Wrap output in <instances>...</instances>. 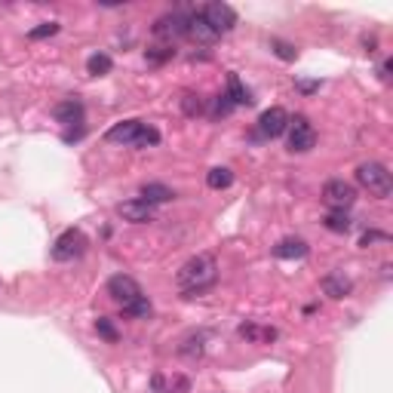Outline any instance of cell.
Masks as SVG:
<instances>
[{"instance_id":"cell-24","label":"cell","mask_w":393,"mask_h":393,"mask_svg":"<svg viewBox=\"0 0 393 393\" xmlns=\"http://www.w3.org/2000/svg\"><path fill=\"white\" fill-rule=\"evenodd\" d=\"M157 142H160V132L154 129V126L145 123V129L138 132V138H136V145H132V147H151V145H157Z\"/></svg>"},{"instance_id":"cell-25","label":"cell","mask_w":393,"mask_h":393,"mask_svg":"<svg viewBox=\"0 0 393 393\" xmlns=\"http://www.w3.org/2000/svg\"><path fill=\"white\" fill-rule=\"evenodd\" d=\"M271 47L283 62H295V56H298V49H295L292 43H286V40H271Z\"/></svg>"},{"instance_id":"cell-8","label":"cell","mask_w":393,"mask_h":393,"mask_svg":"<svg viewBox=\"0 0 393 393\" xmlns=\"http://www.w3.org/2000/svg\"><path fill=\"white\" fill-rule=\"evenodd\" d=\"M108 295L117 304H123V307H126V304L136 301L138 295H145V292H142V286H138L132 277H126V273H114V277L108 280Z\"/></svg>"},{"instance_id":"cell-21","label":"cell","mask_w":393,"mask_h":393,"mask_svg":"<svg viewBox=\"0 0 393 393\" xmlns=\"http://www.w3.org/2000/svg\"><path fill=\"white\" fill-rule=\"evenodd\" d=\"M111 68H114V62H111V56H105V53H93L86 58V71H90L93 77H105Z\"/></svg>"},{"instance_id":"cell-7","label":"cell","mask_w":393,"mask_h":393,"mask_svg":"<svg viewBox=\"0 0 393 393\" xmlns=\"http://www.w3.org/2000/svg\"><path fill=\"white\" fill-rule=\"evenodd\" d=\"M289 129V111L286 108H268L258 117V136L264 138H280Z\"/></svg>"},{"instance_id":"cell-20","label":"cell","mask_w":393,"mask_h":393,"mask_svg":"<svg viewBox=\"0 0 393 393\" xmlns=\"http://www.w3.org/2000/svg\"><path fill=\"white\" fill-rule=\"evenodd\" d=\"M323 225L329 227L332 234H347L353 227V221H351V215H347V212H329L323 218Z\"/></svg>"},{"instance_id":"cell-18","label":"cell","mask_w":393,"mask_h":393,"mask_svg":"<svg viewBox=\"0 0 393 393\" xmlns=\"http://www.w3.org/2000/svg\"><path fill=\"white\" fill-rule=\"evenodd\" d=\"M206 184H209L212 191H225V188H231L234 184V173L227 166H215L206 173Z\"/></svg>"},{"instance_id":"cell-10","label":"cell","mask_w":393,"mask_h":393,"mask_svg":"<svg viewBox=\"0 0 393 393\" xmlns=\"http://www.w3.org/2000/svg\"><path fill=\"white\" fill-rule=\"evenodd\" d=\"M154 34L157 37H166V40H173V37H188V13H169V16L157 19V25H154Z\"/></svg>"},{"instance_id":"cell-9","label":"cell","mask_w":393,"mask_h":393,"mask_svg":"<svg viewBox=\"0 0 393 393\" xmlns=\"http://www.w3.org/2000/svg\"><path fill=\"white\" fill-rule=\"evenodd\" d=\"M117 215L123 221H129V225H147V221H154L157 209L151 203H145V200H126V203H117Z\"/></svg>"},{"instance_id":"cell-32","label":"cell","mask_w":393,"mask_h":393,"mask_svg":"<svg viewBox=\"0 0 393 393\" xmlns=\"http://www.w3.org/2000/svg\"><path fill=\"white\" fill-rule=\"evenodd\" d=\"M387 71H390V62H381V68H378V74H381V80H387V77H390Z\"/></svg>"},{"instance_id":"cell-5","label":"cell","mask_w":393,"mask_h":393,"mask_svg":"<svg viewBox=\"0 0 393 393\" xmlns=\"http://www.w3.org/2000/svg\"><path fill=\"white\" fill-rule=\"evenodd\" d=\"M314 145H316V132H314V126H310L307 117L304 114L289 117V151L307 154V151H314Z\"/></svg>"},{"instance_id":"cell-31","label":"cell","mask_w":393,"mask_h":393,"mask_svg":"<svg viewBox=\"0 0 393 393\" xmlns=\"http://www.w3.org/2000/svg\"><path fill=\"white\" fill-rule=\"evenodd\" d=\"M234 105H231V99L227 95H218V102H215V114H231Z\"/></svg>"},{"instance_id":"cell-1","label":"cell","mask_w":393,"mask_h":393,"mask_svg":"<svg viewBox=\"0 0 393 393\" xmlns=\"http://www.w3.org/2000/svg\"><path fill=\"white\" fill-rule=\"evenodd\" d=\"M215 280H218V264H215L212 255H194L188 258V262L179 268V273H175V283H179V289L188 298H194V295L206 292Z\"/></svg>"},{"instance_id":"cell-28","label":"cell","mask_w":393,"mask_h":393,"mask_svg":"<svg viewBox=\"0 0 393 393\" xmlns=\"http://www.w3.org/2000/svg\"><path fill=\"white\" fill-rule=\"evenodd\" d=\"M179 353L182 357H200V353H203V338H188L179 347Z\"/></svg>"},{"instance_id":"cell-15","label":"cell","mask_w":393,"mask_h":393,"mask_svg":"<svg viewBox=\"0 0 393 393\" xmlns=\"http://www.w3.org/2000/svg\"><path fill=\"white\" fill-rule=\"evenodd\" d=\"M142 200L151 206L169 203V200H175V191L166 188V184H160V182H147V184H142Z\"/></svg>"},{"instance_id":"cell-30","label":"cell","mask_w":393,"mask_h":393,"mask_svg":"<svg viewBox=\"0 0 393 393\" xmlns=\"http://www.w3.org/2000/svg\"><path fill=\"white\" fill-rule=\"evenodd\" d=\"M375 240H384V243H387L390 236L381 234V231H366V234H362V240H360V246H369V243H375Z\"/></svg>"},{"instance_id":"cell-16","label":"cell","mask_w":393,"mask_h":393,"mask_svg":"<svg viewBox=\"0 0 393 393\" xmlns=\"http://www.w3.org/2000/svg\"><path fill=\"white\" fill-rule=\"evenodd\" d=\"M188 37H194V40H200V43H212L218 34L206 25V19L200 16V13H194V16H188Z\"/></svg>"},{"instance_id":"cell-19","label":"cell","mask_w":393,"mask_h":393,"mask_svg":"<svg viewBox=\"0 0 393 393\" xmlns=\"http://www.w3.org/2000/svg\"><path fill=\"white\" fill-rule=\"evenodd\" d=\"M123 314H126V316H132V320H147V316L154 314V307H151V301H147V295H138L136 301L126 304Z\"/></svg>"},{"instance_id":"cell-4","label":"cell","mask_w":393,"mask_h":393,"mask_svg":"<svg viewBox=\"0 0 393 393\" xmlns=\"http://www.w3.org/2000/svg\"><path fill=\"white\" fill-rule=\"evenodd\" d=\"M323 203L329 206L332 212H347L353 203H357V188L344 179H332L326 182L323 188Z\"/></svg>"},{"instance_id":"cell-3","label":"cell","mask_w":393,"mask_h":393,"mask_svg":"<svg viewBox=\"0 0 393 393\" xmlns=\"http://www.w3.org/2000/svg\"><path fill=\"white\" fill-rule=\"evenodd\" d=\"M90 246V240H86V234L80 231V227H68V231H62L56 236L53 243V258L56 262H74V258H80Z\"/></svg>"},{"instance_id":"cell-17","label":"cell","mask_w":393,"mask_h":393,"mask_svg":"<svg viewBox=\"0 0 393 393\" xmlns=\"http://www.w3.org/2000/svg\"><path fill=\"white\" fill-rule=\"evenodd\" d=\"M225 95L231 99L234 108H236V105H252V102H255V99H252V93L240 83V77H236V74H227V93H225Z\"/></svg>"},{"instance_id":"cell-26","label":"cell","mask_w":393,"mask_h":393,"mask_svg":"<svg viewBox=\"0 0 393 393\" xmlns=\"http://www.w3.org/2000/svg\"><path fill=\"white\" fill-rule=\"evenodd\" d=\"M95 332H99L105 341H111V344L117 341V329H114V323H111L108 316H99V320H95Z\"/></svg>"},{"instance_id":"cell-6","label":"cell","mask_w":393,"mask_h":393,"mask_svg":"<svg viewBox=\"0 0 393 393\" xmlns=\"http://www.w3.org/2000/svg\"><path fill=\"white\" fill-rule=\"evenodd\" d=\"M200 16L206 19V25H209L215 34H227V31H231V28L236 25L234 6L221 3V0H215V3H206L203 10H200Z\"/></svg>"},{"instance_id":"cell-13","label":"cell","mask_w":393,"mask_h":393,"mask_svg":"<svg viewBox=\"0 0 393 393\" xmlns=\"http://www.w3.org/2000/svg\"><path fill=\"white\" fill-rule=\"evenodd\" d=\"M310 252V246L301 240V236H283V240L273 246V255L277 258H304Z\"/></svg>"},{"instance_id":"cell-23","label":"cell","mask_w":393,"mask_h":393,"mask_svg":"<svg viewBox=\"0 0 393 393\" xmlns=\"http://www.w3.org/2000/svg\"><path fill=\"white\" fill-rule=\"evenodd\" d=\"M58 22H43V25H37V28H31L28 31V40H43V37H53V34H58Z\"/></svg>"},{"instance_id":"cell-29","label":"cell","mask_w":393,"mask_h":393,"mask_svg":"<svg viewBox=\"0 0 393 393\" xmlns=\"http://www.w3.org/2000/svg\"><path fill=\"white\" fill-rule=\"evenodd\" d=\"M175 56V49H147V58H151V62H166V58H173Z\"/></svg>"},{"instance_id":"cell-2","label":"cell","mask_w":393,"mask_h":393,"mask_svg":"<svg viewBox=\"0 0 393 393\" xmlns=\"http://www.w3.org/2000/svg\"><path fill=\"white\" fill-rule=\"evenodd\" d=\"M357 184L360 188H366L372 197H390L393 191V179L387 173V166L378 160H369V163H360L357 166Z\"/></svg>"},{"instance_id":"cell-12","label":"cell","mask_w":393,"mask_h":393,"mask_svg":"<svg viewBox=\"0 0 393 393\" xmlns=\"http://www.w3.org/2000/svg\"><path fill=\"white\" fill-rule=\"evenodd\" d=\"M53 117L62 126H74V123H83V105H80L77 99H65V102H58V105L53 108Z\"/></svg>"},{"instance_id":"cell-14","label":"cell","mask_w":393,"mask_h":393,"mask_svg":"<svg viewBox=\"0 0 393 393\" xmlns=\"http://www.w3.org/2000/svg\"><path fill=\"white\" fill-rule=\"evenodd\" d=\"M323 292L329 295V298H347V295L353 292V283L344 273H329V277H323Z\"/></svg>"},{"instance_id":"cell-22","label":"cell","mask_w":393,"mask_h":393,"mask_svg":"<svg viewBox=\"0 0 393 393\" xmlns=\"http://www.w3.org/2000/svg\"><path fill=\"white\" fill-rule=\"evenodd\" d=\"M240 335L246 338V341H273L277 338V329H258V326H252V323H243L240 326Z\"/></svg>"},{"instance_id":"cell-27","label":"cell","mask_w":393,"mask_h":393,"mask_svg":"<svg viewBox=\"0 0 393 393\" xmlns=\"http://www.w3.org/2000/svg\"><path fill=\"white\" fill-rule=\"evenodd\" d=\"M182 108H184V114L197 117L200 111H203V102H200V95H194V93H184V99H182Z\"/></svg>"},{"instance_id":"cell-11","label":"cell","mask_w":393,"mask_h":393,"mask_svg":"<svg viewBox=\"0 0 393 393\" xmlns=\"http://www.w3.org/2000/svg\"><path fill=\"white\" fill-rule=\"evenodd\" d=\"M142 129H145L142 120H120V123H114V126H111V129L105 132V142H111V145H129V147H132Z\"/></svg>"}]
</instances>
